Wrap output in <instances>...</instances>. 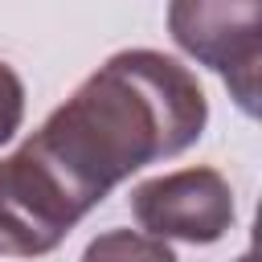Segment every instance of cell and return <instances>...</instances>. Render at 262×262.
I'll list each match as a JSON object with an SVG mask.
<instances>
[{
  "label": "cell",
  "mask_w": 262,
  "mask_h": 262,
  "mask_svg": "<svg viewBox=\"0 0 262 262\" xmlns=\"http://www.w3.org/2000/svg\"><path fill=\"white\" fill-rule=\"evenodd\" d=\"M237 262H254V254H250V250H246V254H242V258H237Z\"/></svg>",
  "instance_id": "6"
},
{
  "label": "cell",
  "mask_w": 262,
  "mask_h": 262,
  "mask_svg": "<svg viewBox=\"0 0 262 262\" xmlns=\"http://www.w3.org/2000/svg\"><path fill=\"white\" fill-rule=\"evenodd\" d=\"M172 41L209 66L233 102L258 115V61H262V4L254 0H176L168 4Z\"/></svg>",
  "instance_id": "2"
},
{
  "label": "cell",
  "mask_w": 262,
  "mask_h": 262,
  "mask_svg": "<svg viewBox=\"0 0 262 262\" xmlns=\"http://www.w3.org/2000/svg\"><path fill=\"white\" fill-rule=\"evenodd\" d=\"M209 98L160 49L111 53L12 156L0 160V254L45 258L131 172L205 135Z\"/></svg>",
  "instance_id": "1"
},
{
  "label": "cell",
  "mask_w": 262,
  "mask_h": 262,
  "mask_svg": "<svg viewBox=\"0 0 262 262\" xmlns=\"http://www.w3.org/2000/svg\"><path fill=\"white\" fill-rule=\"evenodd\" d=\"M20 119H25V82L8 61H0V147L20 131Z\"/></svg>",
  "instance_id": "5"
},
{
  "label": "cell",
  "mask_w": 262,
  "mask_h": 262,
  "mask_svg": "<svg viewBox=\"0 0 262 262\" xmlns=\"http://www.w3.org/2000/svg\"><path fill=\"white\" fill-rule=\"evenodd\" d=\"M131 213L147 237L213 246L233 229V188L217 168H176L131 188Z\"/></svg>",
  "instance_id": "3"
},
{
  "label": "cell",
  "mask_w": 262,
  "mask_h": 262,
  "mask_svg": "<svg viewBox=\"0 0 262 262\" xmlns=\"http://www.w3.org/2000/svg\"><path fill=\"white\" fill-rule=\"evenodd\" d=\"M82 262H176V254L168 242L139 229H106L82 250Z\"/></svg>",
  "instance_id": "4"
}]
</instances>
